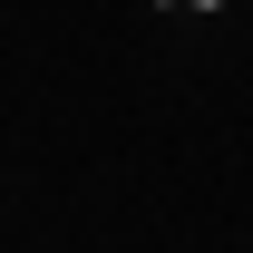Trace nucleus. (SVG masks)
Instances as JSON below:
<instances>
[{"label":"nucleus","mask_w":253,"mask_h":253,"mask_svg":"<svg viewBox=\"0 0 253 253\" xmlns=\"http://www.w3.org/2000/svg\"><path fill=\"white\" fill-rule=\"evenodd\" d=\"M185 10H224V0H185Z\"/></svg>","instance_id":"f257e3e1"}]
</instances>
